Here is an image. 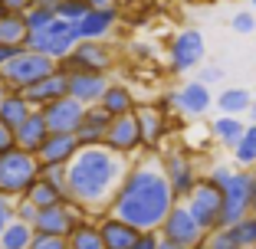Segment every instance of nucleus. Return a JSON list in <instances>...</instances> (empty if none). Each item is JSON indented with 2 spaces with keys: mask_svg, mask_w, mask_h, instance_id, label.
I'll return each instance as SVG.
<instances>
[{
  "mask_svg": "<svg viewBox=\"0 0 256 249\" xmlns=\"http://www.w3.org/2000/svg\"><path fill=\"white\" fill-rule=\"evenodd\" d=\"M174 204H178V197L161 171L158 151H148L132 158L112 204H108V213L128 220L138 230H158Z\"/></svg>",
  "mask_w": 256,
  "mask_h": 249,
  "instance_id": "nucleus-1",
  "label": "nucleus"
},
{
  "mask_svg": "<svg viewBox=\"0 0 256 249\" xmlns=\"http://www.w3.org/2000/svg\"><path fill=\"white\" fill-rule=\"evenodd\" d=\"M128 171V158L106 144H79L66 164V197L86 213H106Z\"/></svg>",
  "mask_w": 256,
  "mask_h": 249,
  "instance_id": "nucleus-2",
  "label": "nucleus"
},
{
  "mask_svg": "<svg viewBox=\"0 0 256 249\" xmlns=\"http://www.w3.org/2000/svg\"><path fill=\"white\" fill-rule=\"evenodd\" d=\"M60 69V59H53V56H43L36 53V49H26V46H20L14 56H10L4 66H0V82L7 85V89H16L23 92L26 85L40 82L43 76H50V72H56Z\"/></svg>",
  "mask_w": 256,
  "mask_h": 249,
  "instance_id": "nucleus-3",
  "label": "nucleus"
},
{
  "mask_svg": "<svg viewBox=\"0 0 256 249\" xmlns=\"http://www.w3.org/2000/svg\"><path fill=\"white\" fill-rule=\"evenodd\" d=\"M40 177V161L33 151H23V148H10V151L0 154V194L7 197H26L30 184Z\"/></svg>",
  "mask_w": 256,
  "mask_h": 249,
  "instance_id": "nucleus-4",
  "label": "nucleus"
},
{
  "mask_svg": "<svg viewBox=\"0 0 256 249\" xmlns=\"http://www.w3.org/2000/svg\"><path fill=\"white\" fill-rule=\"evenodd\" d=\"M224 194V210H220V227H230L236 220H243L250 213V200H253L256 187V171L253 167H236L226 174V181L217 184Z\"/></svg>",
  "mask_w": 256,
  "mask_h": 249,
  "instance_id": "nucleus-5",
  "label": "nucleus"
},
{
  "mask_svg": "<svg viewBox=\"0 0 256 249\" xmlns=\"http://www.w3.org/2000/svg\"><path fill=\"white\" fill-rule=\"evenodd\" d=\"M23 46H26V49H36V53H43V56H53V59H62L76 46V30H72L69 20L53 16V20L46 23V26H40V30H26Z\"/></svg>",
  "mask_w": 256,
  "mask_h": 249,
  "instance_id": "nucleus-6",
  "label": "nucleus"
},
{
  "mask_svg": "<svg viewBox=\"0 0 256 249\" xmlns=\"http://www.w3.org/2000/svg\"><path fill=\"white\" fill-rule=\"evenodd\" d=\"M60 69L72 72V69H86V72H112L115 69V49L108 39H79L60 59Z\"/></svg>",
  "mask_w": 256,
  "mask_h": 249,
  "instance_id": "nucleus-7",
  "label": "nucleus"
},
{
  "mask_svg": "<svg viewBox=\"0 0 256 249\" xmlns=\"http://www.w3.org/2000/svg\"><path fill=\"white\" fill-rule=\"evenodd\" d=\"M207 59V43H204V33L188 26V30L174 33L171 46H168V66L178 76H188V72H197V66Z\"/></svg>",
  "mask_w": 256,
  "mask_h": 249,
  "instance_id": "nucleus-8",
  "label": "nucleus"
},
{
  "mask_svg": "<svg viewBox=\"0 0 256 249\" xmlns=\"http://www.w3.org/2000/svg\"><path fill=\"white\" fill-rule=\"evenodd\" d=\"M184 204H188V210L194 213V220L204 227V233H210V230L220 227L224 194H220V187L210 181V177H200V181L194 184V190L184 197Z\"/></svg>",
  "mask_w": 256,
  "mask_h": 249,
  "instance_id": "nucleus-9",
  "label": "nucleus"
},
{
  "mask_svg": "<svg viewBox=\"0 0 256 249\" xmlns=\"http://www.w3.org/2000/svg\"><path fill=\"white\" fill-rule=\"evenodd\" d=\"M158 158H161V171H164V177H168V184H171L174 197L184 200V197L194 190V184L200 181L197 164L190 161V154L181 151V148H168V151H161Z\"/></svg>",
  "mask_w": 256,
  "mask_h": 249,
  "instance_id": "nucleus-10",
  "label": "nucleus"
},
{
  "mask_svg": "<svg viewBox=\"0 0 256 249\" xmlns=\"http://www.w3.org/2000/svg\"><path fill=\"white\" fill-rule=\"evenodd\" d=\"M158 233L164 236V240H174V243H181V246H188V249L207 236V233H204V227L194 220V213L188 210V204H184V200H178V204L168 210V217L161 220Z\"/></svg>",
  "mask_w": 256,
  "mask_h": 249,
  "instance_id": "nucleus-11",
  "label": "nucleus"
},
{
  "mask_svg": "<svg viewBox=\"0 0 256 249\" xmlns=\"http://www.w3.org/2000/svg\"><path fill=\"white\" fill-rule=\"evenodd\" d=\"M86 217V210L72 200H60V204L40 207L33 217V230L36 233H56V236H69V230Z\"/></svg>",
  "mask_w": 256,
  "mask_h": 249,
  "instance_id": "nucleus-12",
  "label": "nucleus"
},
{
  "mask_svg": "<svg viewBox=\"0 0 256 249\" xmlns=\"http://www.w3.org/2000/svg\"><path fill=\"white\" fill-rule=\"evenodd\" d=\"M102 144H106V148H112V151H118V154H125V158H135V154H142L144 144H142V131H138L135 112L115 115Z\"/></svg>",
  "mask_w": 256,
  "mask_h": 249,
  "instance_id": "nucleus-13",
  "label": "nucleus"
},
{
  "mask_svg": "<svg viewBox=\"0 0 256 249\" xmlns=\"http://www.w3.org/2000/svg\"><path fill=\"white\" fill-rule=\"evenodd\" d=\"M40 112H43V118H46V125H50V131H76L79 125H82L86 105L79 102V98H72V95L66 92V95L53 98V102H46Z\"/></svg>",
  "mask_w": 256,
  "mask_h": 249,
  "instance_id": "nucleus-14",
  "label": "nucleus"
},
{
  "mask_svg": "<svg viewBox=\"0 0 256 249\" xmlns=\"http://www.w3.org/2000/svg\"><path fill=\"white\" fill-rule=\"evenodd\" d=\"M115 23H118V7H89L82 20L72 23L76 43L79 39H108Z\"/></svg>",
  "mask_w": 256,
  "mask_h": 249,
  "instance_id": "nucleus-15",
  "label": "nucleus"
},
{
  "mask_svg": "<svg viewBox=\"0 0 256 249\" xmlns=\"http://www.w3.org/2000/svg\"><path fill=\"white\" fill-rule=\"evenodd\" d=\"M76 151H79V138H76V131H50V135L43 138V144L36 148V161H40V167L69 164Z\"/></svg>",
  "mask_w": 256,
  "mask_h": 249,
  "instance_id": "nucleus-16",
  "label": "nucleus"
},
{
  "mask_svg": "<svg viewBox=\"0 0 256 249\" xmlns=\"http://www.w3.org/2000/svg\"><path fill=\"white\" fill-rule=\"evenodd\" d=\"M135 118L144 151H158L161 141L168 138V112L161 105H135Z\"/></svg>",
  "mask_w": 256,
  "mask_h": 249,
  "instance_id": "nucleus-17",
  "label": "nucleus"
},
{
  "mask_svg": "<svg viewBox=\"0 0 256 249\" xmlns=\"http://www.w3.org/2000/svg\"><path fill=\"white\" fill-rule=\"evenodd\" d=\"M174 98H178V112L188 115V118H200V115H207L214 108V92L200 79H188L181 89L174 92Z\"/></svg>",
  "mask_w": 256,
  "mask_h": 249,
  "instance_id": "nucleus-18",
  "label": "nucleus"
},
{
  "mask_svg": "<svg viewBox=\"0 0 256 249\" xmlns=\"http://www.w3.org/2000/svg\"><path fill=\"white\" fill-rule=\"evenodd\" d=\"M69 76V95L79 98L82 105H96L98 98H102V92H106V85L112 82V79L106 76V72H86V69H72V72H66Z\"/></svg>",
  "mask_w": 256,
  "mask_h": 249,
  "instance_id": "nucleus-19",
  "label": "nucleus"
},
{
  "mask_svg": "<svg viewBox=\"0 0 256 249\" xmlns=\"http://www.w3.org/2000/svg\"><path fill=\"white\" fill-rule=\"evenodd\" d=\"M96 223H98V233H102V249H128L132 240L138 236V227H132L128 220L115 217V213H108V210L102 213Z\"/></svg>",
  "mask_w": 256,
  "mask_h": 249,
  "instance_id": "nucleus-20",
  "label": "nucleus"
},
{
  "mask_svg": "<svg viewBox=\"0 0 256 249\" xmlns=\"http://www.w3.org/2000/svg\"><path fill=\"white\" fill-rule=\"evenodd\" d=\"M66 89H69V76H66V69H56V72L43 76L40 82L26 85V89H23V95L30 98V102H33L36 108H43L46 102H53V98L66 95Z\"/></svg>",
  "mask_w": 256,
  "mask_h": 249,
  "instance_id": "nucleus-21",
  "label": "nucleus"
},
{
  "mask_svg": "<svg viewBox=\"0 0 256 249\" xmlns=\"http://www.w3.org/2000/svg\"><path fill=\"white\" fill-rule=\"evenodd\" d=\"M108 125H112V115L98 105V102H96V105H86L82 125L76 128V138H79V144H102V141H106Z\"/></svg>",
  "mask_w": 256,
  "mask_h": 249,
  "instance_id": "nucleus-22",
  "label": "nucleus"
},
{
  "mask_svg": "<svg viewBox=\"0 0 256 249\" xmlns=\"http://www.w3.org/2000/svg\"><path fill=\"white\" fill-rule=\"evenodd\" d=\"M14 135H16V148H23V151H33V154H36V148L43 144V138L50 135V125H46L43 112H40V108H33V112L14 128Z\"/></svg>",
  "mask_w": 256,
  "mask_h": 249,
  "instance_id": "nucleus-23",
  "label": "nucleus"
},
{
  "mask_svg": "<svg viewBox=\"0 0 256 249\" xmlns=\"http://www.w3.org/2000/svg\"><path fill=\"white\" fill-rule=\"evenodd\" d=\"M243 131H246V121H243L240 115H220V118L210 121L214 141H217L220 148H226V151H234V148H236V141L243 138Z\"/></svg>",
  "mask_w": 256,
  "mask_h": 249,
  "instance_id": "nucleus-24",
  "label": "nucleus"
},
{
  "mask_svg": "<svg viewBox=\"0 0 256 249\" xmlns=\"http://www.w3.org/2000/svg\"><path fill=\"white\" fill-rule=\"evenodd\" d=\"M214 105L220 108V115H243L253 105V92L246 85H224L220 95H214Z\"/></svg>",
  "mask_w": 256,
  "mask_h": 249,
  "instance_id": "nucleus-25",
  "label": "nucleus"
},
{
  "mask_svg": "<svg viewBox=\"0 0 256 249\" xmlns=\"http://www.w3.org/2000/svg\"><path fill=\"white\" fill-rule=\"evenodd\" d=\"M33 108H36V105H33L23 92L7 89V95L0 98V121H4V125H10V128H16V125H20V121L33 112Z\"/></svg>",
  "mask_w": 256,
  "mask_h": 249,
  "instance_id": "nucleus-26",
  "label": "nucleus"
},
{
  "mask_svg": "<svg viewBox=\"0 0 256 249\" xmlns=\"http://www.w3.org/2000/svg\"><path fill=\"white\" fill-rule=\"evenodd\" d=\"M98 105L106 108L108 115H125V112H135V95H132V89L128 85H122V82H108L106 85V92H102V98H98Z\"/></svg>",
  "mask_w": 256,
  "mask_h": 249,
  "instance_id": "nucleus-27",
  "label": "nucleus"
},
{
  "mask_svg": "<svg viewBox=\"0 0 256 249\" xmlns=\"http://www.w3.org/2000/svg\"><path fill=\"white\" fill-rule=\"evenodd\" d=\"M33 236H36V230H33V223H26V220H10L7 227L0 230V249H30Z\"/></svg>",
  "mask_w": 256,
  "mask_h": 249,
  "instance_id": "nucleus-28",
  "label": "nucleus"
},
{
  "mask_svg": "<svg viewBox=\"0 0 256 249\" xmlns=\"http://www.w3.org/2000/svg\"><path fill=\"white\" fill-rule=\"evenodd\" d=\"M69 249H102V233H98V223L89 217H82L69 230Z\"/></svg>",
  "mask_w": 256,
  "mask_h": 249,
  "instance_id": "nucleus-29",
  "label": "nucleus"
},
{
  "mask_svg": "<svg viewBox=\"0 0 256 249\" xmlns=\"http://www.w3.org/2000/svg\"><path fill=\"white\" fill-rule=\"evenodd\" d=\"M23 36H26L23 13H14V10H4V7H0V43L23 46Z\"/></svg>",
  "mask_w": 256,
  "mask_h": 249,
  "instance_id": "nucleus-30",
  "label": "nucleus"
},
{
  "mask_svg": "<svg viewBox=\"0 0 256 249\" xmlns=\"http://www.w3.org/2000/svg\"><path fill=\"white\" fill-rule=\"evenodd\" d=\"M26 200H33L36 207H50V204H60V200H69V197L62 187H56L53 181H46L43 174H40L36 181L30 184V190H26Z\"/></svg>",
  "mask_w": 256,
  "mask_h": 249,
  "instance_id": "nucleus-31",
  "label": "nucleus"
},
{
  "mask_svg": "<svg viewBox=\"0 0 256 249\" xmlns=\"http://www.w3.org/2000/svg\"><path fill=\"white\" fill-rule=\"evenodd\" d=\"M234 164L236 167H256V121H250L243 138L234 148Z\"/></svg>",
  "mask_w": 256,
  "mask_h": 249,
  "instance_id": "nucleus-32",
  "label": "nucleus"
},
{
  "mask_svg": "<svg viewBox=\"0 0 256 249\" xmlns=\"http://www.w3.org/2000/svg\"><path fill=\"white\" fill-rule=\"evenodd\" d=\"M53 16H56L53 3H30V7L23 10V23H26V30H40V26H46Z\"/></svg>",
  "mask_w": 256,
  "mask_h": 249,
  "instance_id": "nucleus-33",
  "label": "nucleus"
},
{
  "mask_svg": "<svg viewBox=\"0 0 256 249\" xmlns=\"http://www.w3.org/2000/svg\"><path fill=\"white\" fill-rule=\"evenodd\" d=\"M53 10H56V16L76 23V20H82V16H86L89 3H86V0H53Z\"/></svg>",
  "mask_w": 256,
  "mask_h": 249,
  "instance_id": "nucleus-34",
  "label": "nucleus"
},
{
  "mask_svg": "<svg viewBox=\"0 0 256 249\" xmlns=\"http://www.w3.org/2000/svg\"><path fill=\"white\" fill-rule=\"evenodd\" d=\"M204 240H207V246H210V249H243L240 243H236L234 236H230V230H226V227L210 230V233L204 236Z\"/></svg>",
  "mask_w": 256,
  "mask_h": 249,
  "instance_id": "nucleus-35",
  "label": "nucleus"
},
{
  "mask_svg": "<svg viewBox=\"0 0 256 249\" xmlns=\"http://www.w3.org/2000/svg\"><path fill=\"white\" fill-rule=\"evenodd\" d=\"M30 249H69V240L66 236H56V233H36Z\"/></svg>",
  "mask_w": 256,
  "mask_h": 249,
  "instance_id": "nucleus-36",
  "label": "nucleus"
},
{
  "mask_svg": "<svg viewBox=\"0 0 256 249\" xmlns=\"http://www.w3.org/2000/svg\"><path fill=\"white\" fill-rule=\"evenodd\" d=\"M230 26H234V33L246 36V33H253V30H256V13H253V10H240V13H234Z\"/></svg>",
  "mask_w": 256,
  "mask_h": 249,
  "instance_id": "nucleus-37",
  "label": "nucleus"
},
{
  "mask_svg": "<svg viewBox=\"0 0 256 249\" xmlns=\"http://www.w3.org/2000/svg\"><path fill=\"white\" fill-rule=\"evenodd\" d=\"M224 76H226L224 66H214V62H207V66L200 62V66H197V79L207 82V85H220V82H224Z\"/></svg>",
  "mask_w": 256,
  "mask_h": 249,
  "instance_id": "nucleus-38",
  "label": "nucleus"
},
{
  "mask_svg": "<svg viewBox=\"0 0 256 249\" xmlns=\"http://www.w3.org/2000/svg\"><path fill=\"white\" fill-rule=\"evenodd\" d=\"M158 240H161L158 230H138V236L132 240L128 249H158Z\"/></svg>",
  "mask_w": 256,
  "mask_h": 249,
  "instance_id": "nucleus-39",
  "label": "nucleus"
},
{
  "mask_svg": "<svg viewBox=\"0 0 256 249\" xmlns=\"http://www.w3.org/2000/svg\"><path fill=\"white\" fill-rule=\"evenodd\" d=\"M10 220H14V197H7V194H0V230L7 227Z\"/></svg>",
  "mask_w": 256,
  "mask_h": 249,
  "instance_id": "nucleus-40",
  "label": "nucleus"
},
{
  "mask_svg": "<svg viewBox=\"0 0 256 249\" xmlns=\"http://www.w3.org/2000/svg\"><path fill=\"white\" fill-rule=\"evenodd\" d=\"M14 144H16V135H14V128L0 121V154H4V151H10Z\"/></svg>",
  "mask_w": 256,
  "mask_h": 249,
  "instance_id": "nucleus-41",
  "label": "nucleus"
},
{
  "mask_svg": "<svg viewBox=\"0 0 256 249\" xmlns=\"http://www.w3.org/2000/svg\"><path fill=\"white\" fill-rule=\"evenodd\" d=\"M30 3H33V0H0V7H4V10H14V13H23Z\"/></svg>",
  "mask_w": 256,
  "mask_h": 249,
  "instance_id": "nucleus-42",
  "label": "nucleus"
},
{
  "mask_svg": "<svg viewBox=\"0 0 256 249\" xmlns=\"http://www.w3.org/2000/svg\"><path fill=\"white\" fill-rule=\"evenodd\" d=\"M16 49H20V46H7V43H0V66H4V62H7L10 56L16 53Z\"/></svg>",
  "mask_w": 256,
  "mask_h": 249,
  "instance_id": "nucleus-43",
  "label": "nucleus"
},
{
  "mask_svg": "<svg viewBox=\"0 0 256 249\" xmlns=\"http://www.w3.org/2000/svg\"><path fill=\"white\" fill-rule=\"evenodd\" d=\"M158 249H188V246H181V243H174V240H164V236H161V240H158Z\"/></svg>",
  "mask_w": 256,
  "mask_h": 249,
  "instance_id": "nucleus-44",
  "label": "nucleus"
},
{
  "mask_svg": "<svg viewBox=\"0 0 256 249\" xmlns=\"http://www.w3.org/2000/svg\"><path fill=\"white\" fill-rule=\"evenodd\" d=\"M89 7H118L122 0H86Z\"/></svg>",
  "mask_w": 256,
  "mask_h": 249,
  "instance_id": "nucleus-45",
  "label": "nucleus"
},
{
  "mask_svg": "<svg viewBox=\"0 0 256 249\" xmlns=\"http://www.w3.org/2000/svg\"><path fill=\"white\" fill-rule=\"evenodd\" d=\"M190 249H210V246H207V240H200V243H194Z\"/></svg>",
  "mask_w": 256,
  "mask_h": 249,
  "instance_id": "nucleus-46",
  "label": "nucleus"
},
{
  "mask_svg": "<svg viewBox=\"0 0 256 249\" xmlns=\"http://www.w3.org/2000/svg\"><path fill=\"white\" fill-rule=\"evenodd\" d=\"M250 118L256 121V95H253V105H250Z\"/></svg>",
  "mask_w": 256,
  "mask_h": 249,
  "instance_id": "nucleus-47",
  "label": "nucleus"
},
{
  "mask_svg": "<svg viewBox=\"0 0 256 249\" xmlns=\"http://www.w3.org/2000/svg\"><path fill=\"white\" fill-rule=\"evenodd\" d=\"M250 213H256V187H253V200H250Z\"/></svg>",
  "mask_w": 256,
  "mask_h": 249,
  "instance_id": "nucleus-48",
  "label": "nucleus"
},
{
  "mask_svg": "<svg viewBox=\"0 0 256 249\" xmlns=\"http://www.w3.org/2000/svg\"><path fill=\"white\" fill-rule=\"evenodd\" d=\"M4 95H7V85H4V82H0V98H4Z\"/></svg>",
  "mask_w": 256,
  "mask_h": 249,
  "instance_id": "nucleus-49",
  "label": "nucleus"
},
{
  "mask_svg": "<svg viewBox=\"0 0 256 249\" xmlns=\"http://www.w3.org/2000/svg\"><path fill=\"white\" fill-rule=\"evenodd\" d=\"M33 3H53V0H33Z\"/></svg>",
  "mask_w": 256,
  "mask_h": 249,
  "instance_id": "nucleus-50",
  "label": "nucleus"
},
{
  "mask_svg": "<svg viewBox=\"0 0 256 249\" xmlns=\"http://www.w3.org/2000/svg\"><path fill=\"white\" fill-rule=\"evenodd\" d=\"M250 3H253V7H256V0H250Z\"/></svg>",
  "mask_w": 256,
  "mask_h": 249,
  "instance_id": "nucleus-51",
  "label": "nucleus"
},
{
  "mask_svg": "<svg viewBox=\"0 0 256 249\" xmlns=\"http://www.w3.org/2000/svg\"><path fill=\"white\" fill-rule=\"evenodd\" d=\"M253 249H256V246H253Z\"/></svg>",
  "mask_w": 256,
  "mask_h": 249,
  "instance_id": "nucleus-52",
  "label": "nucleus"
}]
</instances>
